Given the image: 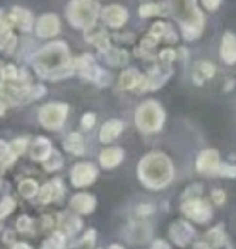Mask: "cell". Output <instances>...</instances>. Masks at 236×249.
Listing matches in <instances>:
<instances>
[{"label": "cell", "instance_id": "cell-36", "mask_svg": "<svg viewBox=\"0 0 236 249\" xmlns=\"http://www.w3.org/2000/svg\"><path fill=\"white\" fill-rule=\"evenodd\" d=\"M153 249H170V248L167 246V243H164V241H156L153 245Z\"/></svg>", "mask_w": 236, "mask_h": 249}, {"label": "cell", "instance_id": "cell-14", "mask_svg": "<svg viewBox=\"0 0 236 249\" xmlns=\"http://www.w3.org/2000/svg\"><path fill=\"white\" fill-rule=\"evenodd\" d=\"M153 39H156L157 42H159L161 39L169 42V44H174V42H177V34L175 31L172 29L170 24L164 23V21H157V23H154L153 26H151L150 33H148Z\"/></svg>", "mask_w": 236, "mask_h": 249}, {"label": "cell", "instance_id": "cell-3", "mask_svg": "<svg viewBox=\"0 0 236 249\" xmlns=\"http://www.w3.org/2000/svg\"><path fill=\"white\" fill-rule=\"evenodd\" d=\"M135 121L141 132L145 134H153L157 132L164 124V111L159 107V103L154 100H148L143 105H140L135 114Z\"/></svg>", "mask_w": 236, "mask_h": 249}, {"label": "cell", "instance_id": "cell-17", "mask_svg": "<svg viewBox=\"0 0 236 249\" xmlns=\"http://www.w3.org/2000/svg\"><path fill=\"white\" fill-rule=\"evenodd\" d=\"M124 129V124L120 123V121H108L106 124L101 127V130H100V140L103 143H109L113 142L116 137L122 132Z\"/></svg>", "mask_w": 236, "mask_h": 249}, {"label": "cell", "instance_id": "cell-27", "mask_svg": "<svg viewBox=\"0 0 236 249\" xmlns=\"http://www.w3.org/2000/svg\"><path fill=\"white\" fill-rule=\"evenodd\" d=\"M61 246H63V236L60 233H56V235L49 238V240L44 243V248L42 249H61Z\"/></svg>", "mask_w": 236, "mask_h": 249}, {"label": "cell", "instance_id": "cell-22", "mask_svg": "<svg viewBox=\"0 0 236 249\" xmlns=\"http://www.w3.org/2000/svg\"><path fill=\"white\" fill-rule=\"evenodd\" d=\"M170 8L169 5H164V3H145L140 7V15L143 18H150V17H154V15H162V13H169Z\"/></svg>", "mask_w": 236, "mask_h": 249}, {"label": "cell", "instance_id": "cell-39", "mask_svg": "<svg viewBox=\"0 0 236 249\" xmlns=\"http://www.w3.org/2000/svg\"><path fill=\"white\" fill-rule=\"evenodd\" d=\"M109 249H122V248H120V246H111Z\"/></svg>", "mask_w": 236, "mask_h": 249}, {"label": "cell", "instance_id": "cell-7", "mask_svg": "<svg viewBox=\"0 0 236 249\" xmlns=\"http://www.w3.org/2000/svg\"><path fill=\"white\" fill-rule=\"evenodd\" d=\"M95 5L85 3V2H74L71 8V17L76 26H82V28H88L93 24L95 19Z\"/></svg>", "mask_w": 236, "mask_h": 249}, {"label": "cell", "instance_id": "cell-15", "mask_svg": "<svg viewBox=\"0 0 236 249\" xmlns=\"http://www.w3.org/2000/svg\"><path fill=\"white\" fill-rule=\"evenodd\" d=\"M143 86V76L137 70H127L122 72V76L119 79V89L124 90H141Z\"/></svg>", "mask_w": 236, "mask_h": 249}, {"label": "cell", "instance_id": "cell-9", "mask_svg": "<svg viewBox=\"0 0 236 249\" xmlns=\"http://www.w3.org/2000/svg\"><path fill=\"white\" fill-rule=\"evenodd\" d=\"M169 233H170V238L178 246H186L188 243H191V240L195 238V230H193V227L182 220L174 222V224L170 225Z\"/></svg>", "mask_w": 236, "mask_h": 249}, {"label": "cell", "instance_id": "cell-16", "mask_svg": "<svg viewBox=\"0 0 236 249\" xmlns=\"http://www.w3.org/2000/svg\"><path fill=\"white\" fill-rule=\"evenodd\" d=\"M214 74H216V66L211 61H198L193 68V81L198 86H201L207 79L214 77Z\"/></svg>", "mask_w": 236, "mask_h": 249}, {"label": "cell", "instance_id": "cell-2", "mask_svg": "<svg viewBox=\"0 0 236 249\" xmlns=\"http://www.w3.org/2000/svg\"><path fill=\"white\" fill-rule=\"evenodd\" d=\"M170 12L177 18L185 40H196L204 31V15L198 8L196 0H170Z\"/></svg>", "mask_w": 236, "mask_h": 249}, {"label": "cell", "instance_id": "cell-34", "mask_svg": "<svg viewBox=\"0 0 236 249\" xmlns=\"http://www.w3.org/2000/svg\"><path fill=\"white\" fill-rule=\"evenodd\" d=\"M93 124H95V116H93V114H85V116L82 118V127H84L85 130L92 129Z\"/></svg>", "mask_w": 236, "mask_h": 249}, {"label": "cell", "instance_id": "cell-31", "mask_svg": "<svg viewBox=\"0 0 236 249\" xmlns=\"http://www.w3.org/2000/svg\"><path fill=\"white\" fill-rule=\"evenodd\" d=\"M31 227H33V220H31L29 217H19L18 219L17 229L19 231H28V230H31Z\"/></svg>", "mask_w": 236, "mask_h": 249}, {"label": "cell", "instance_id": "cell-11", "mask_svg": "<svg viewBox=\"0 0 236 249\" xmlns=\"http://www.w3.org/2000/svg\"><path fill=\"white\" fill-rule=\"evenodd\" d=\"M220 56L227 65H235L236 63V34H233L232 31H227L222 36Z\"/></svg>", "mask_w": 236, "mask_h": 249}, {"label": "cell", "instance_id": "cell-6", "mask_svg": "<svg viewBox=\"0 0 236 249\" xmlns=\"http://www.w3.org/2000/svg\"><path fill=\"white\" fill-rule=\"evenodd\" d=\"M172 76V66L166 63H159L154 66L146 77H143V86L141 90H156L161 86H164L166 81Z\"/></svg>", "mask_w": 236, "mask_h": 249}, {"label": "cell", "instance_id": "cell-28", "mask_svg": "<svg viewBox=\"0 0 236 249\" xmlns=\"http://www.w3.org/2000/svg\"><path fill=\"white\" fill-rule=\"evenodd\" d=\"M177 58V52L174 49H164L159 52V63H166V65H170Z\"/></svg>", "mask_w": 236, "mask_h": 249}, {"label": "cell", "instance_id": "cell-8", "mask_svg": "<svg viewBox=\"0 0 236 249\" xmlns=\"http://www.w3.org/2000/svg\"><path fill=\"white\" fill-rule=\"evenodd\" d=\"M182 211H183V214L190 217L191 220L201 222V224L207 222L209 219H211V215H212L211 208H209V206L201 199H188V201H185V203L182 204Z\"/></svg>", "mask_w": 236, "mask_h": 249}, {"label": "cell", "instance_id": "cell-12", "mask_svg": "<svg viewBox=\"0 0 236 249\" xmlns=\"http://www.w3.org/2000/svg\"><path fill=\"white\" fill-rule=\"evenodd\" d=\"M127 18H129L127 10L124 7H120V5H111V7L104 8V12H103L104 23L108 26H111V28H120V26H124Z\"/></svg>", "mask_w": 236, "mask_h": 249}, {"label": "cell", "instance_id": "cell-24", "mask_svg": "<svg viewBox=\"0 0 236 249\" xmlns=\"http://www.w3.org/2000/svg\"><path fill=\"white\" fill-rule=\"evenodd\" d=\"M65 146L67 151L74 153V155H82L84 153V140L79 134H71L65 140Z\"/></svg>", "mask_w": 236, "mask_h": 249}, {"label": "cell", "instance_id": "cell-26", "mask_svg": "<svg viewBox=\"0 0 236 249\" xmlns=\"http://www.w3.org/2000/svg\"><path fill=\"white\" fill-rule=\"evenodd\" d=\"M15 161V156L12 155V151H10V146L7 143L0 142V166H8V164H12Z\"/></svg>", "mask_w": 236, "mask_h": 249}, {"label": "cell", "instance_id": "cell-23", "mask_svg": "<svg viewBox=\"0 0 236 249\" xmlns=\"http://www.w3.org/2000/svg\"><path fill=\"white\" fill-rule=\"evenodd\" d=\"M60 192H61V188H60L58 182L47 183L45 187L40 190V201L42 203H49L51 199H56L60 196Z\"/></svg>", "mask_w": 236, "mask_h": 249}, {"label": "cell", "instance_id": "cell-25", "mask_svg": "<svg viewBox=\"0 0 236 249\" xmlns=\"http://www.w3.org/2000/svg\"><path fill=\"white\" fill-rule=\"evenodd\" d=\"M37 192H39V185L34 180H24L19 185V193L26 196V198H33L34 195H37Z\"/></svg>", "mask_w": 236, "mask_h": 249}, {"label": "cell", "instance_id": "cell-37", "mask_svg": "<svg viewBox=\"0 0 236 249\" xmlns=\"http://www.w3.org/2000/svg\"><path fill=\"white\" fill-rule=\"evenodd\" d=\"M13 249H31L28 245H24V243H18V245H15Z\"/></svg>", "mask_w": 236, "mask_h": 249}, {"label": "cell", "instance_id": "cell-35", "mask_svg": "<svg viewBox=\"0 0 236 249\" xmlns=\"http://www.w3.org/2000/svg\"><path fill=\"white\" fill-rule=\"evenodd\" d=\"M212 198H214V201H216L217 204H222L223 198H225V193L222 192V190H214V192H212Z\"/></svg>", "mask_w": 236, "mask_h": 249}, {"label": "cell", "instance_id": "cell-10", "mask_svg": "<svg viewBox=\"0 0 236 249\" xmlns=\"http://www.w3.org/2000/svg\"><path fill=\"white\" fill-rule=\"evenodd\" d=\"M97 177V169L92 164H77L71 172V180L76 187L90 185Z\"/></svg>", "mask_w": 236, "mask_h": 249}, {"label": "cell", "instance_id": "cell-20", "mask_svg": "<svg viewBox=\"0 0 236 249\" xmlns=\"http://www.w3.org/2000/svg\"><path fill=\"white\" fill-rule=\"evenodd\" d=\"M71 204L76 211H79V213L88 214V213H92L93 208H95V199H93L90 195H76L74 198H72Z\"/></svg>", "mask_w": 236, "mask_h": 249}, {"label": "cell", "instance_id": "cell-13", "mask_svg": "<svg viewBox=\"0 0 236 249\" xmlns=\"http://www.w3.org/2000/svg\"><path fill=\"white\" fill-rule=\"evenodd\" d=\"M219 164H220V158L216 150H204L201 155L198 156L196 167H198V171H201V172L214 174L216 169L219 167Z\"/></svg>", "mask_w": 236, "mask_h": 249}, {"label": "cell", "instance_id": "cell-5", "mask_svg": "<svg viewBox=\"0 0 236 249\" xmlns=\"http://www.w3.org/2000/svg\"><path fill=\"white\" fill-rule=\"evenodd\" d=\"M66 113H67V108L65 105H47V107L42 108L39 118H40V123L44 124L47 129H60L63 121L66 118Z\"/></svg>", "mask_w": 236, "mask_h": 249}, {"label": "cell", "instance_id": "cell-38", "mask_svg": "<svg viewBox=\"0 0 236 249\" xmlns=\"http://www.w3.org/2000/svg\"><path fill=\"white\" fill-rule=\"evenodd\" d=\"M195 249H211V248H209L206 243H198V245L195 246Z\"/></svg>", "mask_w": 236, "mask_h": 249}, {"label": "cell", "instance_id": "cell-1", "mask_svg": "<svg viewBox=\"0 0 236 249\" xmlns=\"http://www.w3.org/2000/svg\"><path fill=\"white\" fill-rule=\"evenodd\" d=\"M140 180L150 188H162L174 178V166L162 153H151L141 160L138 166Z\"/></svg>", "mask_w": 236, "mask_h": 249}, {"label": "cell", "instance_id": "cell-30", "mask_svg": "<svg viewBox=\"0 0 236 249\" xmlns=\"http://www.w3.org/2000/svg\"><path fill=\"white\" fill-rule=\"evenodd\" d=\"M15 208V201L12 198H5L2 203H0V217L8 215Z\"/></svg>", "mask_w": 236, "mask_h": 249}, {"label": "cell", "instance_id": "cell-18", "mask_svg": "<svg viewBox=\"0 0 236 249\" xmlns=\"http://www.w3.org/2000/svg\"><path fill=\"white\" fill-rule=\"evenodd\" d=\"M51 153L50 150V143L45 139H37L34 142V145L29 148V155L35 161H45L49 155Z\"/></svg>", "mask_w": 236, "mask_h": 249}, {"label": "cell", "instance_id": "cell-32", "mask_svg": "<svg viewBox=\"0 0 236 249\" xmlns=\"http://www.w3.org/2000/svg\"><path fill=\"white\" fill-rule=\"evenodd\" d=\"M24 148H26V140H17V142H13L12 146H10V151H12V155L17 158L19 153L24 151Z\"/></svg>", "mask_w": 236, "mask_h": 249}, {"label": "cell", "instance_id": "cell-19", "mask_svg": "<svg viewBox=\"0 0 236 249\" xmlns=\"http://www.w3.org/2000/svg\"><path fill=\"white\" fill-rule=\"evenodd\" d=\"M122 156H124V153L122 150H119V148H108V150H104L101 155H100V162H101L103 167L111 169L122 161Z\"/></svg>", "mask_w": 236, "mask_h": 249}, {"label": "cell", "instance_id": "cell-33", "mask_svg": "<svg viewBox=\"0 0 236 249\" xmlns=\"http://www.w3.org/2000/svg\"><path fill=\"white\" fill-rule=\"evenodd\" d=\"M204 8L209 10V12H216V10H219V7L222 5V0H201Z\"/></svg>", "mask_w": 236, "mask_h": 249}, {"label": "cell", "instance_id": "cell-4", "mask_svg": "<svg viewBox=\"0 0 236 249\" xmlns=\"http://www.w3.org/2000/svg\"><path fill=\"white\" fill-rule=\"evenodd\" d=\"M67 63V50L61 44L47 47L39 55V71H60Z\"/></svg>", "mask_w": 236, "mask_h": 249}, {"label": "cell", "instance_id": "cell-29", "mask_svg": "<svg viewBox=\"0 0 236 249\" xmlns=\"http://www.w3.org/2000/svg\"><path fill=\"white\" fill-rule=\"evenodd\" d=\"M216 174L223 177H236V167L227 166V164H219V167L216 169Z\"/></svg>", "mask_w": 236, "mask_h": 249}, {"label": "cell", "instance_id": "cell-21", "mask_svg": "<svg viewBox=\"0 0 236 249\" xmlns=\"http://www.w3.org/2000/svg\"><path fill=\"white\" fill-rule=\"evenodd\" d=\"M37 29H39V34L45 36V37L55 34L56 31H58V19H56V17H51V15H49V17H44L39 21V28Z\"/></svg>", "mask_w": 236, "mask_h": 249}]
</instances>
